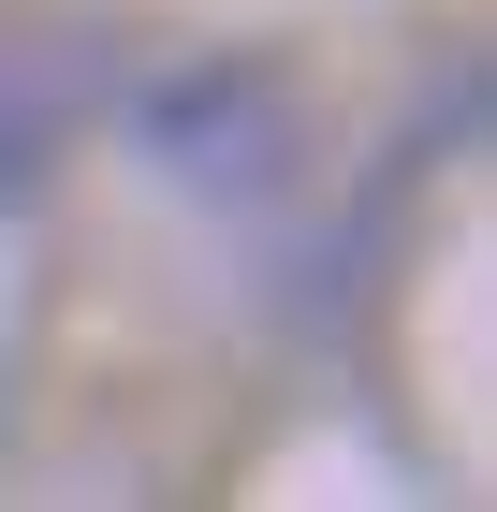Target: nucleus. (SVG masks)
Listing matches in <instances>:
<instances>
[{"mask_svg": "<svg viewBox=\"0 0 497 512\" xmlns=\"http://www.w3.org/2000/svg\"><path fill=\"white\" fill-rule=\"evenodd\" d=\"M147 161H176V176H205V191H249L278 161V88L264 74H176L147 103Z\"/></svg>", "mask_w": 497, "mask_h": 512, "instance_id": "1", "label": "nucleus"}]
</instances>
